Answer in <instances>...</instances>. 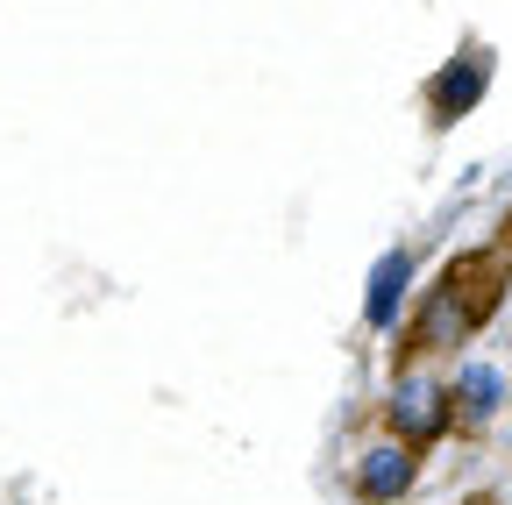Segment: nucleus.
I'll return each instance as SVG.
<instances>
[{
	"label": "nucleus",
	"mask_w": 512,
	"mask_h": 505,
	"mask_svg": "<svg viewBox=\"0 0 512 505\" xmlns=\"http://www.w3.org/2000/svg\"><path fill=\"white\" fill-rule=\"evenodd\" d=\"M512 285L505 249H463L448 257L434 285L413 292L406 306V328H399V363H441V356H463V342H477L491 328V313Z\"/></svg>",
	"instance_id": "1"
},
{
	"label": "nucleus",
	"mask_w": 512,
	"mask_h": 505,
	"mask_svg": "<svg viewBox=\"0 0 512 505\" xmlns=\"http://www.w3.org/2000/svg\"><path fill=\"white\" fill-rule=\"evenodd\" d=\"M377 434L406 441V449L434 456L441 441H456V399L434 363H392V385L377 399Z\"/></svg>",
	"instance_id": "2"
},
{
	"label": "nucleus",
	"mask_w": 512,
	"mask_h": 505,
	"mask_svg": "<svg viewBox=\"0 0 512 505\" xmlns=\"http://www.w3.org/2000/svg\"><path fill=\"white\" fill-rule=\"evenodd\" d=\"M491 79H498V57H491V43H456V57L427 79V121L434 129H456V121H470L477 107H484V93H491Z\"/></svg>",
	"instance_id": "3"
},
{
	"label": "nucleus",
	"mask_w": 512,
	"mask_h": 505,
	"mask_svg": "<svg viewBox=\"0 0 512 505\" xmlns=\"http://www.w3.org/2000/svg\"><path fill=\"white\" fill-rule=\"evenodd\" d=\"M420 470H427L420 449H406V441H392V434H370L349 456V498L356 505H406L420 491Z\"/></svg>",
	"instance_id": "4"
},
{
	"label": "nucleus",
	"mask_w": 512,
	"mask_h": 505,
	"mask_svg": "<svg viewBox=\"0 0 512 505\" xmlns=\"http://www.w3.org/2000/svg\"><path fill=\"white\" fill-rule=\"evenodd\" d=\"M448 399H456V434L477 441L505 420L512 406V370L484 363V356H456V370H448Z\"/></svg>",
	"instance_id": "5"
},
{
	"label": "nucleus",
	"mask_w": 512,
	"mask_h": 505,
	"mask_svg": "<svg viewBox=\"0 0 512 505\" xmlns=\"http://www.w3.org/2000/svg\"><path fill=\"white\" fill-rule=\"evenodd\" d=\"M413 292H420V249L399 242V249H384L370 264V278H363V328L370 335H399Z\"/></svg>",
	"instance_id": "6"
}]
</instances>
